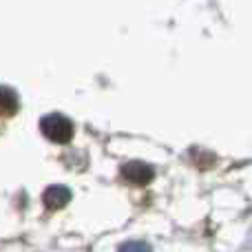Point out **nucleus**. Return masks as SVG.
Instances as JSON below:
<instances>
[{
	"instance_id": "nucleus-1",
	"label": "nucleus",
	"mask_w": 252,
	"mask_h": 252,
	"mask_svg": "<svg viewBox=\"0 0 252 252\" xmlns=\"http://www.w3.org/2000/svg\"><path fill=\"white\" fill-rule=\"evenodd\" d=\"M40 130L47 139L56 144H66L73 139L75 135V126L71 122L66 115H60V113H49L40 120Z\"/></svg>"
},
{
	"instance_id": "nucleus-2",
	"label": "nucleus",
	"mask_w": 252,
	"mask_h": 252,
	"mask_svg": "<svg viewBox=\"0 0 252 252\" xmlns=\"http://www.w3.org/2000/svg\"><path fill=\"white\" fill-rule=\"evenodd\" d=\"M122 177L128 184H135V186H146V184L153 182L155 177V168L146 161H128V164L122 166Z\"/></svg>"
},
{
	"instance_id": "nucleus-3",
	"label": "nucleus",
	"mask_w": 252,
	"mask_h": 252,
	"mask_svg": "<svg viewBox=\"0 0 252 252\" xmlns=\"http://www.w3.org/2000/svg\"><path fill=\"white\" fill-rule=\"evenodd\" d=\"M69 201H71V190L66 186H60V184H53L42 192V204L47 210H60Z\"/></svg>"
},
{
	"instance_id": "nucleus-4",
	"label": "nucleus",
	"mask_w": 252,
	"mask_h": 252,
	"mask_svg": "<svg viewBox=\"0 0 252 252\" xmlns=\"http://www.w3.org/2000/svg\"><path fill=\"white\" fill-rule=\"evenodd\" d=\"M20 109V100H18L16 91L9 87H0V118H11Z\"/></svg>"
},
{
	"instance_id": "nucleus-5",
	"label": "nucleus",
	"mask_w": 252,
	"mask_h": 252,
	"mask_svg": "<svg viewBox=\"0 0 252 252\" xmlns=\"http://www.w3.org/2000/svg\"><path fill=\"white\" fill-rule=\"evenodd\" d=\"M118 252H153L151 246L144 244V241H126L124 246H120Z\"/></svg>"
},
{
	"instance_id": "nucleus-6",
	"label": "nucleus",
	"mask_w": 252,
	"mask_h": 252,
	"mask_svg": "<svg viewBox=\"0 0 252 252\" xmlns=\"http://www.w3.org/2000/svg\"><path fill=\"white\" fill-rule=\"evenodd\" d=\"M250 237H252V235H250Z\"/></svg>"
}]
</instances>
